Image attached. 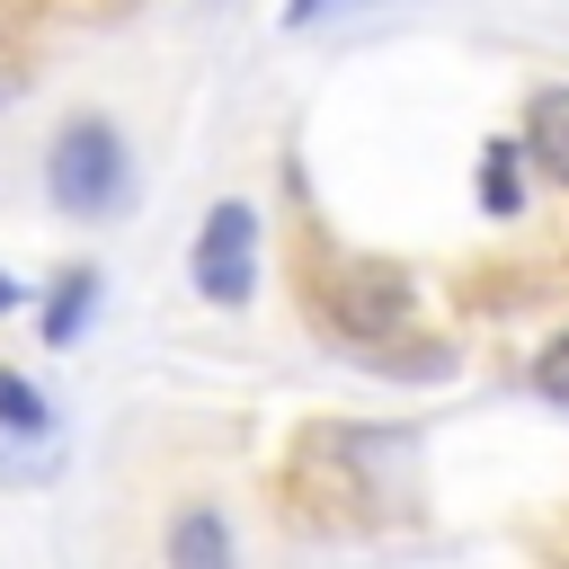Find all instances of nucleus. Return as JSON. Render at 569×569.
Listing matches in <instances>:
<instances>
[{"instance_id":"nucleus-4","label":"nucleus","mask_w":569,"mask_h":569,"mask_svg":"<svg viewBox=\"0 0 569 569\" xmlns=\"http://www.w3.org/2000/svg\"><path fill=\"white\" fill-rule=\"evenodd\" d=\"M525 151L569 187V89H533V107H525Z\"/></svg>"},{"instance_id":"nucleus-8","label":"nucleus","mask_w":569,"mask_h":569,"mask_svg":"<svg viewBox=\"0 0 569 569\" xmlns=\"http://www.w3.org/2000/svg\"><path fill=\"white\" fill-rule=\"evenodd\" d=\"M338 9H365V0H284V27H311V18H338Z\"/></svg>"},{"instance_id":"nucleus-6","label":"nucleus","mask_w":569,"mask_h":569,"mask_svg":"<svg viewBox=\"0 0 569 569\" xmlns=\"http://www.w3.org/2000/svg\"><path fill=\"white\" fill-rule=\"evenodd\" d=\"M0 427H9V436H36V427H44V391L18 382V373H0Z\"/></svg>"},{"instance_id":"nucleus-9","label":"nucleus","mask_w":569,"mask_h":569,"mask_svg":"<svg viewBox=\"0 0 569 569\" xmlns=\"http://www.w3.org/2000/svg\"><path fill=\"white\" fill-rule=\"evenodd\" d=\"M507 204H516V178H507V151H498L489 160V213H507Z\"/></svg>"},{"instance_id":"nucleus-3","label":"nucleus","mask_w":569,"mask_h":569,"mask_svg":"<svg viewBox=\"0 0 569 569\" xmlns=\"http://www.w3.org/2000/svg\"><path fill=\"white\" fill-rule=\"evenodd\" d=\"M169 569H231V525L213 507H187L169 525Z\"/></svg>"},{"instance_id":"nucleus-1","label":"nucleus","mask_w":569,"mask_h":569,"mask_svg":"<svg viewBox=\"0 0 569 569\" xmlns=\"http://www.w3.org/2000/svg\"><path fill=\"white\" fill-rule=\"evenodd\" d=\"M44 187H53V204H62V213L107 222V213L124 204V187H133L116 124H62V142L44 151Z\"/></svg>"},{"instance_id":"nucleus-7","label":"nucleus","mask_w":569,"mask_h":569,"mask_svg":"<svg viewBox=\"0 0 569 569\" xmlns=\"http://www.w3.org/2000/svg\"><path fill=\"white\" fill-rule=\"evenodd\" d=\"M533 391H542V400H560V409H569V338H551V347H542V356H533Z\"/></svg>"},{"instance_id":"nucleus-5","label":"nucleus","mask_w":569,"mask_h":569,"mask_svg":"<svg viewBox=\"0 0 569 569\" xmlns=\"http://www.w3.org/2000/svg\"><path fill=\"white\" fill-rule=\"evenodd\" d=\"M89 302H98V276H89V267H71V276H62V293H53V311H44V338H53V347H71V338H80V320H89Z\"/></svg>"},{"instance_id":"nucleus-2","label":"nucleus","mask_w":569,"mask_h":569,"mask_svg":"<svg viewBox=\"0 0 569 569\" xmlns=\"http://www.w3.org/2000/svg\"><path fill=\"white\" fill-rule=\"evenodd\" d=\"M249 284H258V204L222 196L196 231V293L231 311V302H249Z\"/></svg>"}]
</instances>
